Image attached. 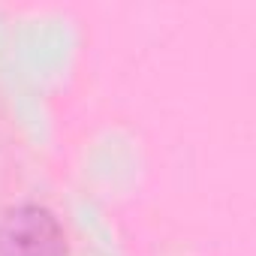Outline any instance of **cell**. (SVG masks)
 <instances>
[{
  "label": "cell",
  "mask_w": 256,
  "mask_h": 256,
  "mask_svg": "<svg viewBox=\"0 0 256 256\" xmlns=\"http://www.w3.org/2000/svg\"><path fill=\"white\" fill-rule=\"evenodd\" d=\"M0 256H70V241L54 211L24 202L0 217Z\"/></svg>",
  "instance_id": "obj_1"
}]
</instances>
